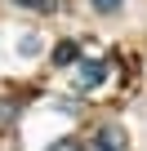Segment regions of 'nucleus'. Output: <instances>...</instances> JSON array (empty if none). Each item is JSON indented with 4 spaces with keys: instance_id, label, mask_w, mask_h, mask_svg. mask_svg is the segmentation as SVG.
Instances as JSON below:
<instances>
[{
    "instance_id": "423d86ee",
    "label": "nucleus",
    "mask_w": 147,
    "mask_h": 151,
    "mask_svg": "<svg viewBox=\"0 0 147 151\" xmlns=\"http://www.w3.org/2000/svg\"><path fill=\"white\" fill-rule=\"evenodd\" d=\"M45 151H80V142H76V138H58V142H49Z\"/></svg>"
},
{
    "instance_id": "20e7f679",
    "label": "nucleus",
    "mask_w": 147,
    "mask_h": 151,
    "mask_svg": "<svg viewBox=\"0 0 147 151\" xmlns=\"http://www.w3.org/2000/svg\"><path fill=\"white\" fill-rule=\"evenodd\" d=\"M18 9H36V14H54L58 9V0H14Z\"/></svg>"
},
{
    "instance_id": "f03ea898",
    "label": "nucleus",
    "mask_w": 147,
    "mask_h": 151,
    "mask_svg": "<svg viewBox=\"0 0 147 151\" xmlns=\"http://www.w3.org/2000/svg\"><path fill=\"white\" fill-rule=\"evenodd\" d=\"M94 151H129V142H125V133L116 124H103L94 133Z\"/></svg>"
},
{
    "instance_id": "39448f33",
    "label": "nucleus",
    "mask_w": 147,
    "mask_h": 151,
    "mask_svg": "<svg viewBox=\"0 0 147 151\" xmlns=\"http://www.w3.org/2000/svg\"><path fill=\"white\" fill-rule=\"evenodd\" d=\"M89 5H94L98 14H120V5H125V0H89Z\"/></svg>"
},
{
    "instance_id": "7ed1b4c3",
    "label": "nucleus",
    "mask_w": 147,
    "mask_h": 151,
    "mask_svg": "<svg viewBox=\"0 0 147 151\" xmlns=\"http://www.w3.org/2000/svg\"><path fill=\"white\" fill-rule=\"evenodd\" d=\"M76 58H80V45H76V40H58V45H54V53H49V62H54V67H71Z\"/></svg>"
},
{
    "instance_id": "f257e3e1",
    "label": "nucleus",
    "mask_w": 147,
    "mask_h": 151,
    "mask_svg": "<svg viewBox=\"0 0 147 151\" xmlns=\"http://www.w3.org/2000/svg\"><path fill=\"white\" fill-rule=\"evenodd\" d=\"M103 80H107V62H103V58H85V62L76 67V85H80V89H98Z\"/></svg>"
}]
</instances>
